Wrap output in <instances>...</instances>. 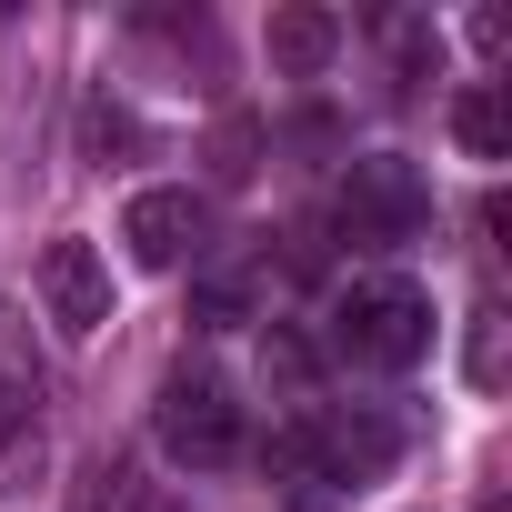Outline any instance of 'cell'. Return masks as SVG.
<instances>
[{
	"label": "cell",
	"instance_id": "1",
	"mask_svg": "<svg viewBox=\"0 0 512 512\" xmlns=\"http://www.w3.org/2000/svg\"><path fill=\"white\" fill-rule=\"evenodd\" d=\"M332 352L362 362V372H412L432 352V302L412 282H352L332 302Z\"/></svg>",
	"mask_w": 512,
	"mask_h": 512
},
{
	"label": "cell",
	"instance_id": "2",
	"mask_svg": "<svg viewBox=\"0 0 512 512\" xmlns=\"http://www.w3.org/2000/svg\"><path fill=\"white\" fill-rule=\"evenodd\" d=\"M422 211H432V191H422V171H412L402 151H362V161L342 171V241L392 251V241L422 231Z\"/></svg>",
	"mask_w": 512,
	"mask_h": 512
},
{
	"label": "cell",
	"instance_id": "3",
	"mask_svg": "<svg viewBox=\"0 0 512 512\" xmlns=\"http://www.w3.org/2000/svg\"><path fill=\"white\" fill-rule=\"evenodd\" d=\"M392 452H402V432L382 412H322V422H292L272 442V462L322 472V482H372V472H392Z\"/></svg>",
	"mask_w": 512,
	"mask_h": 512
},
{
	"label": "cell",
	"instance_id": "4",
	"mask_svg": "<svg viewBox=\"0 0 512 512\" xmlns=\"http://www.w3.org/2000/svg\"><path fill=\"white\" fill-rule=\"evenodd\" d=\"M161 452L191 462V472L241 462V402H231L221 382H171V392H161Z\"/></svg>",
	"mask_w": 512,
	"mask_h": 512
},
{
	"label": "cell",
	"instance_id": "5",
	"mask_svg": "<svg viewBox=\"0 0 512 512\" xmlns=\"http://www.w3.org/2000/svg\"><path fill=\"white\" fill-rule=\"evenodd\" d=\"M41 302H51V322H61L71 342H91V332L111 322V272H101V251H91L81 231H61V241L41 251Z\"/></svg>",
	"mask_w": 512,
	"mask_h": 512
},
{
	"label": "cell",
	"instance_id": "6",
	"mask_svg": "<svg viewBox=\"0 0 512 512\" xmlns=\"http://www.w3.org/2000/svg\"><path fill=\"white\" fill-rule=\"evenodd\" d=\"M121 241H131V262L171 272L181 251L201 241V201H191V191H131V211H121Z\"/></svg>",
	"mask_w": 512,
	"mask_h": 512
},
{
	"label": "cell",
	"instance_id": "7",
	"mask_svg": "<svg viewBox=\"0 0 512 512\" xmlns=\"http://www.w3.org/2000/svg\"><path fill=\"white\" fill-rule=\"evenodd\" d=\"M262 41H272V71L312 81V71L342 51V21H332V11H312V0H292V11H272V31H262Z\"/></svg>",
	"mask_w": 512,
	"mask_h": 512
},
{
	"label": "cell",
	"instance_id": "8",
	"mask_svg": "<svg viewBox=\"0 0 512 512\" xmlns=\"http://www.w3.org/2000/svg\"><path fill=\"white\" fill-rule=\"evenodd\" d=\"M452 141H462L472 161H512V101H502V91H462V101H452Z\"/></svg>",
	"mask_w": 512,
	"mask_h": 512
},
{
	"label": "cell",
	"instance_id": "9",
	"mask_svg": "<svg viewBox=\"0 0 512 512\" xmlns=\"http://www.w3.org/2000/svg\"><path fill=\"white\" fill-rule=\"evenodd\" d=\"M472 382H482V392L502 382V302H482V312H472Z\"/></svg>",
	"mask_w": 512,
	"mask_h": 512
},
{
	"label": "cell",
	"instance_id": "10",
	"mask_svg": "<svg viewBox=\"0 0 512 512\" xmlns=\"http://www.w3.org/2000/svg\"><path fill=\"white\" fill-rule=\"evenodd\" d=\"M251 302H241V282H201V322H241Z\"/></svg>",
	"mask_w": 512,
	"mask_h": 512
},
{
	"label": "cell",
	"instance_id": "11",
	"mask_svg": "<svg viewBox=\"0 0 512 512\" xmlns=\"http://www.w3.org/2000/svg\"><path fill=\"white\" fill-rule=\"evenodd\" d=\"M11 432H21V382L0 372V442H11Z\"/></svg>",
	"mask_w": 512,
	"mask_h": 512
},
{
	"label": "cell",
	"instance_id": "12",
	"mask_svg": "<svg viewBox=\"0 0 512 512\" xmlns=\"http://www.w3.org/2000/svg\"><path fill=\"white\" fill-rule=\"evenodd\" d=\"M131 512H181V502H171V492H141V502H131Z\"/></svg>",
	"mask_w": 512,
	"mask_h": 512
},
{
	"label": "cell",
	"instance_id": "13",
	"mask_svg": "<svg viewBox=\"0 0 512 512\" xmlns=\"http://www.w3.org/2000/svg\"><path fill=\"white\" fill-rule=\"evenodd\" d=\"M482 512H502V502H482Z\"/></svg>",
	"mask_w": 512,
	"mask_h": 512
}]
</instances>
